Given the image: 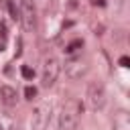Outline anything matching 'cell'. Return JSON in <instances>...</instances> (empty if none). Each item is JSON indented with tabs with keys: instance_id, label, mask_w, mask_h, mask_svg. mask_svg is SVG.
Here are the masks:
<instances>
[{
	"instance_id": "cell-7",
	"label": "cell",
	"mask_w": 130,
	"mask_h": 130,
	"mask_svg": "<svg viewBox=\"0 0 130 130\" xmlns=\"http://www.w3.org/2000/svg\"><path fill=\"white\" fill-rule=\"evenodd\" d=\"M112 130H130V116L126 110H118L112 118Z\"/></svg>"
},
{
	"instance_id": "cell-15",
	"label": "cell",
	"mask_w": 130,
	"mask_h": 130,
	"mask_svg": "<svg viewBox=\"0 0 130 130\" xmlns=\"http://www.w3.org/2000/svg\"><path fill=\"white\" fill-rule=\"evenodd\" d=\"M91 4H93V6H104L106 0H91Z\"/></svg>"
},
{
	"instance_id": "cell-6",
	"label": "cell",
	"mask_w": 130,
	"mask_h": 130,
	"mask_svg": "<svg viewBox=\"0 0 130 130\" xmlns=\"http://www.w3.org/2000/svg\"><path fill=\"white\" fill-rule=\"evenodd\" d=\"M87 61L85 59H81V57H73V59H69V61H65V73H67V77L69 79H79V77H83L85 73H87Z\"/></svg>"
},
{
	"instance_id": "cell-9",
	"label": "cell",
	"mask_w": 130,
	"mask_h": 130,
	"mask_svg": "<svg viewBox=\"0 0 130 130\" xmlns=\"http://www.w3.org/2000/svg\"><path fill=\"white\" fill-rule=\"evenodd\" d=\"M0 130H18V118L8 110H0Z\"/></svg>"
},
{
	"instance_id": "cell-8",
	"label": "cell",
	"mask_w": 130,
	"mask_h": 130,
	"mask_svg": "<svg viewBox=\"0 0 130 130\" xmlns=\"http://www.w3.org/2000/svg\"><path fill=\"white\" fill-rule=\"evenodd\" d=\"M0 100H2V104H4L6 108H12V106H16V102H18V93H16L14 87L2 85V87H0Z\"/></svg>"
},
{
	"instance_id": "cell-16",
	"label": "cell",
	"mask_w": 130,
	"mask_h": 130,
	"mask_svg": "<svg viewBox=\"0 0 130 130\" xmlns=\"http://www.w3.org/2000/svg\"><path fill=\"white\" fill-rule=\"evenodd\" d=\"M0 51H2V45H0Z\"/></svg>"
},
{
	"instance_id": "cell-2",
	"label": "cell",
	"mask_w": 130,
	"mask_h": 130,
	"mask_svg": "<svg viewBox=\"0 0 130 130\" xmlns=\"http://www.w3.org/2000/svg\"><path fill=\"white\" fill-rule=\"evenodd\" d=\"M59 73H61L59 61H57L55 57H47V59L43 61V67H41V85H43V87H51V85L57 81Z\"/></svg>"
},
{
	"instance_id": "cell-14",
	"label": "cell",
	"mask_w": 130,
	"mask_h": 130,
	"mask_svg": "<svg viewBox=\"0 0 130 130\" xmlns=\"http://www.w3.org/2000/svg\"><path fill=\"white\" fill-rule=\"evenodd\" d=\"M118 63H120V67H128V65H130V59H128V57H120Z\"/></svg>"
},
{
	"instance_id": "cell-4",
	"label": "cell",
	"mask_w": 130,
	"mask_h": 130,
	"mask_svg": "<svg viewBox=\"0 0 130 130\" xmlns=\"http://www.w3.org/2000/svg\"><path fill=\"white\" fill-rule=\"evenodd\" d=\"M85 98H87V106H89L91 110H102V108L106 106V87H104V83L91 81V83L87 85Z\"/></svg>"
},
{
	"instance_id": "cell-1",
	"label": "cell",
	"mask_w": 130,
	"mask_h": 130,
	"mask_svg": "<svg viewBox=\"0 0 130 130\" xmlns=\"http://www.w3.org/2000/svg\"><path fill=\"white\" fill-rule=\"evenodd\" d=\"M81 114H83V104L75 98H69L59 112L57 130H75L81 120Z\"/></svg>"
},
{
	"instance_id": "cell-12",
	"label": "cell",
	"mask_w": 130,
	"mask_h": 130,
	"mask_svg": "<svg viewBox=\"0 0 130 130\" xmlns=\"http://www.w3.org/2000/svg\"><path fill=\"white\" fill-rule=\"evenodd\" d=\"M20 75H22L24 79H32V77H35V69L28 67V65H22V67H20Z\"/></svg>"
},
{
	"instance_id": "cell-3",
	"label": "cell",
	"mask_w": 130,
	"mask_h": 130,
	"mask_svg": "<svg viewBox=\"0 0 130 130\" xmlns=\"http://www.w3.org/2000/svg\"><path fill=\"white\" fill-rule=\"evenodd\" d=\"M18 20L22 22V28L26 32H35L37 30V10H35V4L30 0H22L20 2Z\"/></svg>"
},
{
	"instance_id": "cell-5",
	"label": "cell",
	"mask_w": 130,
	"mask_h": 130,
	"mask_svg": "<svg viewBox=\"0 0 130 130\" xmlns=\"http://www.w3.org/2000/svg\"><path fill=\"white\" fill-rule=\"evenodd\" d=\"M49 118H51V104L49 102H41L32 114H30V126L32 130H45L47 124H49Z\"/></svg>"
},
{
	"instance_id": "cell-10",
	"label": "cell",
	"mask_w": 130,
	"mask_h": 130,
	"mask_svg": "<svg viewBox=\"0 0 130 130\" xmlns=\"http://www.w3.org/2000/svg\"><path fill=\"white\" fill-rule=\"evenodd\" d=\"M6 8H8V12H10V18H12V20H18V8H16V4H14L12 0L6 2Z\"/></svg>"
},
{
	"instance_id": "cell-13",
	"label": "cell",
	"mask_w": 130,
	"mask_h": 130,
	"mask_svg": "<svg viewBox=\"0 0 130 130\" xmlns=\"http://www.w3.org/2000/svg\"><path fill=\"white\" fill-rule=\"evenodd\" d=\"M24 98H26V100H35V98H37V87L26 85V87H24Z\"/></svg>"
},
{
	"instance_id": "cell-11",
	"label": "cell",
	"mask_w": 130,
	"mask_h": 130,
	"mask_svg": "<svg viewBox=\"0 0 130 130\" xmlns=\"http://www.w3.org/2000/svg\"><path fill=\"white\" fill-rule=\"evenodd\" d=\"M79 47H83V41H81V39H75V41H71V43L67 45V49H65V51H67V53H75Z\"/></svg>"
}]
</instances>
